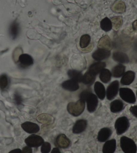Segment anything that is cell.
Returning a JSON list of instances; mask_svg holds the SVG:
<instances>
[{
    "mask_svg": "<svg viewBox=\"0 0 137 153\" xmlns=\"http://www.w3.org/2000/svg\"><path fill=\"white\" fill-rule=\"evenodd\" d=\"M86 107V102L79 100L76 102H70L67 105V111L73 116L77 117L83 112Z\"/></svg>",
    "mask_w": 137,
    "mask_h": 153,
    "instance_id": "1",
    "label": "cell"
},
{
    "mask_svg": "<svg viewBox=\"0 0 137 153\" xmlns=\"http://www.w3.org/2000/svg\"><path fill=\"white\" fill-rule=\"evenodd\" d=\"M120 147L124 153H136L137 151L135 142L127 136H122L120 138Z\"/></svg>",
    "mask_w": 137,
    "mask_h": 153,
    "instance_id": "2",
    "label": "cell"
},
{
    "mask_svg": "<svg viewBox=\"0 0 137 153\" xmlns=\"http://www.w3.org/2000/svg\"><path fill=\"white\" fill-rule=\"evenodd\" d=\"M129 120L127 117H120L115 122V129L118 135H121L124 133L129 128Z\"/></svg>",
    "mask_w": 137,
    "mask_h": 153,
    "instance_id": "3",
    "label": "cell"
},
{
    "mask_svg": "<svg viewBox=\"0 0 137 153\" xmlns=\"http://www.w3.org/2000/svg\"><path fill=\"white\" fill-rule=\"evenodd\" d=\"M120 96L122 100L129 103H135L136 102V96L132 89L122 87L119 89Z\"/></svg>",
    "mask_w": 137,
    "mask_h": 153,
    "instance_id": "4",
    "label": "cell"
},
{
    "mask_svg": "<svg viewBox=\"0 0 137 153\" xmlns=\"http://www.w3.org/2000/svg\"><path fill=\"white\" fill-rule=\"evenodd\" d=\"M86 102H87V108L89 112L93 113L97 109L98 105V99L96 95L93 94L92 92L89 93L86 97Z\"/></svg>",
    "mask_w": 137,
    "mask_h": 153,
    "instance_id": "5",
    "label": "cell"
},
{
    "mask_svg": "<svg viewBox=\"0 0 137 153\" xmlns=\"http://www.w3.org/2000/svg\"><path fill=\"white\" fill-rule=\"evenodd\" d=\"M119 91V82L114 81L109 85L106 89V97L108 100H112L116 96Z\"/></svg>",
    "mask_w": 137,
    "mask_h": 153,
    "instance_id": "6",
    "label": "cell"
},
{
    "mask_svg": "<svg viewBox=\"0 0 137 153\" xmlns=\"http://www.w3.org/2000/svg\"><path fill=\"white\" fill-rule=\"evenodd\" d=\"M25 143L27 145L31 147V148L32 147L37 148V147L42 145L45 143V141H44L43 138L40 136L36 134H32L29 136L27 138H26Z\"/></svg>",
    "mask_w": 137,
    "mask_h": 153,
    "instance_id": "7",
    "label": "cell"
},
{
    "mask_svg": "<svg viewBox=\"0 0 137 153\" xmlns=\"http://www.w3.org/2000/svg\"><path fill=\"white\" fill-rule=\"evenodd\" d=\"M111 53L110 51L106 49L99 48L97 51H95L94 53L92 54V58L96 61H102L104 59H108L110 56Z\"/></svg>",
    "mask_w": 137,
    "mask_h": 153,
    "instance_id": "8",
    "label": "cell"
},
{
    "mask_svg": "<svg viewBox=\"0 0 137 153\" xmlns=\"http://www.w3.org/2000/svg\"><path fill=\"white\" fill-rule=\"evenodd\" d=\"M55 144L58 148L67 149L71 144V141L66 135L61 134L57 136L55 140Z\"/></svg>",
    "mask_w": 137,
    "mask_h": 153,
    "instance_id": "9",
    "label": "cell"
},
{
    "mask_svg": "<svg viewBox=\"0 0 137 153\" xmlns=\"http://www.w3.org/2000/svg\"><path fill=\"white\" fill-rule=\"evenodd\" d=\"M18 62L20 67L22 68H27L33 65L34 61L32 57L28 54H22L18 57Z\"/></svg>",
    "mask_w": 137,
    "mask_h": 153,
    "instance_id": "10",
    "label": "cell"
},
{
    "mask_svg": "<svg viewBox=\"0 0 137 153\" xmlns=\"http://www.w3.org/2000/svg\"><path fill=\"white\" fill-rule=\"evenodd\" d=\"M22 129L27 133L34 134L39 132L40 127L38 124L31 122H26L21 125Z\"/></svg>",
    "mask_w": 137,
    "mask_h": 153,
    "instance_id": "11",
    "label": "cell"
},
{
    "mask_svg": "<svg viewBox=\"0 0 137 153\" xmlns=\"http://www.w3.org/2000/svg\"><path fill=\"white\" fill-rule=\"evenodd\" d=\"M106 65V64L104 62L99 61L97 62H94V63L90 65L87 71H89L90 73L96 76L98 74H99L103 69H105Z\"/></svg>",
    "mask_w": 137,
    "mask_h": 153,
    "instance_id": "12",
    "label": "cell"
},
{
    "mask_svg": "<svg viewBox=\"0 0 137 153\" xmlns=\"http://www.w3.org/2000/svg\"><path fill=\"white\" fill-rule=\"evenodd\" d=\"M61 86L65 90L69 91H77L79 89V83L73 80V79H69V80H67L64 81L63 83L61 84Z\"/></svg>",
    "mask_w": 137,
    "mask_h": 153,
    "instance_id": "13",
    "label": "cell"
},
{
    "mask_svg": "<svg viewBox=\"0 0 137 153\" xmlns=\"http://www.w3.org/2000/svg\"><path fill=\"white\" fill-rule=\"evenodd\" d=\"M112 134V131L109 128H103L101 129L98 135V140L100 143H104L108 140Z\"/></svg>",
    "mask_w": 137,
    "mask_h": 153,
    "instance_id": "14",
    "label": "cell"
},
{
    "mask_svg": "<svg viewBox=\"0 0 137 153\" xmlns=\"http://www.w3.org/2000/svg\"><path fill=\"white\" fill-rule=\"evenodd\" d=\"M87 122L86 120L81 119L77 120L73 127V133L79 134L83 132L86 129Z\"/></svg>",
    "mask_w": 137,
    "mask_h": 153,
    "instance_id": "15",
    "label": "cell"
},
{
    "mask_svg": "<svg viewBox=\"0 0 137 153\" xmlns=\"http://www.w3.org/2000/svg\"><path fill=\"white\" fill-rule=\"evenodd\" d=\"M135 78V73L132 71H128L125 72L124 74L122 75L120 83L123 85H129L133 83Z\"/></svg>",
    "mask_w": 137,
    "mask_h": 153,
    "instance_id": "16",
    "label": "cell"
},
{
    "mask_svg": "<svg viewBox=\"0 0 137 153\" xmlns=\"http://www.w3.org/2000/svg\"><path fill=\"white\" fill-rule=\"evenodd\" d=\"M94 91L95 92L97 97L100 99L101 100H103L105 98L106 95V91L105 89V87L103 86L102 83H101L99 81H96L94 84Z\"/></svg>",
    "mask_w": 137,
    "mask_h": 153,
    "instance_id": "17",
    "label": "cell"
},
{
    "mask_svg": "<svg viewBox=\"0 0 137 153\" xmlns=\"http://www.w3.org/2000/svg\"><path fill=\"white\" fill-rule=\"evenodd\" d=\"M112 58H113L115 61L121 64L129 62V58H128V55L127 54L122 53V52H114L112 54Z\"/></svg>",
    "mask_w": 137,
    "mask_h": 153,
    "instance_id": "18",
    "label": "cell"
},
{
    "mask_svg": "<svg viewBox=\"0 0 137 153\" xmlns=\"http://www.w3.org/2000/svg\"><path fill=\"white\" fill-rule=\"evenodd\" d=\"M116 149V141L112 139L106 141L103 146V153H114Z\"/></svg>",
    "mask_w": 137,
    "mask_h": 153,
    "instance_id": "19",
    "label": "cell"
},
{
    "mask_svg": "<svg viewBox=\"0 0 137 153\" xmlns=\"http://www.w3.org/2000/svg\"><path fill=\"white\" fill-rule=\"evenodd\" d=\"M10 36L12 37V39H16L20 34V26L16 21H13L10 24L9 28Z\"/></svg>",
    "mask_w": 137,
    "mask_h": 153,
    "instance_id": "20",
    "label": "cell"
},
{
    "mask_svg": "<svg viewBox=\"0 0 137 153\" xmlns=\"http://www.w3.org/2000/svg\"><path fill=\"white\" fill-rule=\"evenodd\" d=\"M125 69L126 67L124 65H123L122 64L117 65L112 69V75L116 78L121 77L124 74Z\"/></svg>",
    "mask_w": 137,
    "mask_h": 153,
    "instance_id": "21",
    "label": "cell"
},
{
    "mask_svg": "<svg viewBox=\"0 0 137 153\" xmlns=\"http://www.w3.org/2000/svg\"><path fill=\"white\" fill-rule=\"evenodd\" d=\"M124 108V103L121 100H116L110 103V110L113 113H118L121 111Z\"/></svg>",
    "mask_w": 137,
    "mask_h": 153,
    "instance_id": "22",
    "label": "cell"
},
{
    "mask_svg": "<svg viewBox=\"0 0 137 153\" xmlns=\"http://www.w3.org/2000/svg\"><path fill=\"white\" fill-rule=\"evenodd\" d=\"M112 10L117 13H122L126 11V5L122 1H115L112 5Z\"/></svg>",
    "mask_w": 137,
    "mask_h": 153,
    "instance_id": "23",
    "label": "cell"
},
{
    "mask_svg": "<svg viewBox=\"0 0 137 153\" xmlns=\"http://www.w3.org/2000/svg\"><path fill=\"white\" fill-rule=\"evenodd\" d=\"M67 74L71 79H73V80L78 82V83H81V82H82V79H83V75H82V73L80 71H79L75 69L68 70Z\"/></svg>",
    "mask_w": 137,
    "mask_h": 153,
    "instance_id": "24",
    "label": "cell"
},
{
    "mask_svg": "<svg viewBox=\"0 0 137 153\" xmlns=\"http://www.w3.org/2000/svg\"><path fill=\"white\" fill-rule=\"evenodd\" d=\"M98 47L109 51V49L111 48V41L109 38L108 36H104L100 38L99 42H98Z\"/></svg>",
    "mask_w": 137,
    "mask_h": 153,
    "instance_id": "25",
    "label": "cell"
},
{
    "mask_svg": "<svg viewBox=\"0 0 137 153\" xmlns=\"http://www.w3.org/2000/svg\"><path fill=\"white\" fill-rule=\"evenodd\" d=\"M112 78V73L110 71L103 69L102 71L100 73V79L102 82L104 83H108V82L110 81Z\"/></svg>",
    "mask_w": 137,
    "mask_h": 153,
    "instance_id": "26",
    "label": "cell"
},
{
    "mask_svg": "<svg viewBox=\"0 0 137 153\" xmlns=\"http://www.w3.org/2000/svg\"><path fill=\"white\" fill-rule=\"evenodd\" d=\"M95 78H96V76L92 74L89 71H87L83 76L82 83L85 85H91L94 83Z\"/></svg>",
    "mask_w": 137,
    "mask_h": 153,
    "instance_id": "27",
    "label": "cell"
},
{
    "mask_svg": "<svg viewBox=\"0 0 137 153\" xmlns=\"http://www.w3.org/2000/svg\"><path fill=\"white\" fill-rule=\"evenodd\" d=\"M100 27L103 31L109 32L112 28V24L111 20H109L108 18H104L100 22Z\"/></svg>",
    "mask_w": 137,
    "mask_h": 153,
    "instance_id": "28",
    "label": "cell"
},
{
    "mask_svg": "<svg viewBox=\"0 0 137 153\" xmlns=\"http://www.w3.org/2000/svg\"><path fill=\"white\" fill-rule=\"evenodd\" d=\"M90 42H91V37L89 35L83 34L80 38L79 45H80V47L82 49H86L89 46Z\"/></svg>",
    "mask_w": 137,
    "mask_h": 153,
    "instance_id": "29",
    "label": "cell"
},
{
    "mask_svg": "<svg viewBox=\"0 0 137 153\" xmlns=\"http://www.w3.org/2000/svg\"><path fill=\"white\" fill-rule=\"evenodd\" d=\"M112 24V28L114 30H118L120 28V26L122 24V18L120 16H116L112 18L111 20Z\"/></svg>",
    "mask_w": 137,
    "mask_h": 153,
    "instance_id": "30",
    "label": "cell"
},
{
    "mask_svg": "<svg viewBox=\"0 0 137 153\" xmlns=\"http://www.w3.org/2000/svg\"><path fill=\"white\" fill-rule=\"evenodd\" d=\"M9 85V80L7 76L5 74H3L0 76V89L1 90H5L8 87Z\"/></svg>",
    "mask_w": 137,
    "mask_h": 153,
    "instance_id": "31",
    "label": "cell"
},
{
    "mask_svg": "<svg viewBox=\"0 0 137 153\" xmlns=\"http://www.w3.org/2000/svg\"><path fill=\"white\" fill-rule=\"evenodd\" d=\"M41 152L42 153H49L51 151V144L47 143V142H45L42 145H41Z\"/></svg>",
    "mask_w": 137,
    "mask_h": 153,
    "instance_id": "32",
    "label": "cell"
},
{
    "mask_svg": "<svg viewBox=\"0 0 137 153\" xmlns=\"http://www.w3.org/2000/svg\"><path fill=\"white\" fill-rule=\"evenodd\" d=\"M92 92V90L91 89H87L86 90H83V91H82L80 95H79V100H81L82 101H83V102H86V97L88 95V94L89 93Z\"/></svg>",
    "mask_w": 137,
    "mask_h": 153,
    "instance_id": "33",
    "label": "cell"
},
{
    "mask_svg": "<svg viewBox=\"0 0 137 153\" xmlns=\"http://www.w3.org/2000/svg\"><path fill=\"white\" fill-rule=\"evenodd\" d=\"M14 102L17 105H21L22 103L23 102V100H22V97L21 95L18 94V93H16V94H14Z\"/></svg>",
    "mask_w": 137,
    "mask_h": 153,
    "instance_id": "34",
    "label": "cell"
},
{
    "mask_svg": "<svg viewBox=\"0 0 137 153\" xmlns=\"http://www.w3.org/2000/svg\"><path fill=\"white\" fill-rule=\"evenodd\" d=\"M130 111L134 116H135V117H137V105L130 107Z\"/></svg>",
    "mask_w": 137,
    "mask_h": 153,
    "instance_id": "35",
    "label": "cell"
},
{
    "mask_svg": "<svg viewBox=\"0 0 137 153\" xmlns=\"http://www.w3.org/2000/svg\"><path fill=\"white\" fill-rule=\"evenodd\" d=\"M22 153H32V149L28 146H25L22 150Z\"/></svg>",
    "mask_w": 137,
    "mask_h": 153,
    "instance_id": "36",
    "label": "cell"
},
{
    "mask_svg": "<svg viewBox=\"0 0 137 153\" xmlns=\"http://www.w3.org/2000/svg\"><path fill=\"white\" fill-rule=\"evenodd\" d=\"M133 28L134 30H135L136 32H137V20L133 22Z\"/></svg>",
    "mask_w": 137,
    "mask_h": 153,
    "instance_id": "37",
    "label": "cell"
},
{
    "mask_svg": "<svg viewBox=\"0 0 137 153\" xmlns=\"http://www.w3.org/2000/svg\"><path fill=\"white\" fill-rule=\"evenodd\" d=\"M8 153H22V151L20 149H16L14 150H12V151H11Z\"/></svg>",
    "mask_w": 137,
    "mask_h": 153,
    "instance_id": "38",
    "label": "cell"
},
{
    "mask_svg": "<svg viewBox=\"0 0 137 153\" xmlns=\"http://www.w3.org/2000/svg\"><path fill=\"white\" fill-rule=\"evenodd\" d=\"M51 153H61V152L60 151V150L58 147H57V148H54Z\"/></svg>",
    "mask_w": 137,
    "mask_h": 153,
    "instance_id": "39",
    "label": "cell"
},
{
    "mask_svg": "<svg viewBox=\"0 0 137 153\" xmlns=\"http://www.w3.org/2000/svg\"><path fill=\"white\" fill-rule=\"evenodd\" d=\"M136 96H137V91H136Z\"/></svg>",
    "mask_w": 137,
    "mask_h": 153,
    "instance_id": "40",
    "label": "cell"
}]
</instances>
